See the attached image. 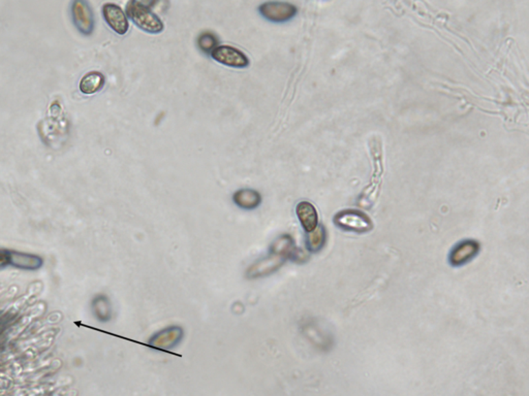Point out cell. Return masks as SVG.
<instances>
[{
    "instance_id": "cell-1",
    "label": "cell",
    "mask_w": 529,
    "mask_h": 396,
    "mask_svg": "<svg viewBox=\"0 0 529 396\" xmlns=\"http://www.w3.org/2000/svg\"><path fill=\"white\" fill-rule=\"evenodd\" d=\"M125 14L127 19L146 34H159L165 30L163 20L142 1H128L125 7Z\"/></svg>"
},
{
    "instance_id": "cell-2",
    "label": "cell",
    "mask_w": 529,
    "mask_h": 396,
    "mask_svg": "<svg viewBox=\"0 0 529 396\" xmlns=\"http://www.w3.org/2000/svg\"><path fill=\"white\" fill-rule=\"evenodd\" d=\"M336 226L352 233H368L373 229V223L364 213L357 210H344L334 217Z\"/></svg>"
},
{
    "instance_id": "cell-3",
    "label": "cell",
    "mask_w": 529,
    "mask_h": 396,
    "mask_svg": "<svg viewBox=\"0 0 529 396\" xmlns=\"http://www.w3.org/2000/svg\"><path fill=\"white\" fill-rule=\"evenodd\" d=\"M184 334L185 332L181 326H168V327L155 332L149 338L147 345L155 350L171 352L173 349L177 348L180 342L183 340Z\"/></svg>"
},
{
    "instance_id": "cell-4",
    "label": "cell",
    "mask_w": 529,
    "mask_h": 396,
    "mask_svg": "<svg viewBox=\"0 0 529 396\" xmlns=\"http://www.w3.org/2000/svg\"><path fill=\"white\" fill-rule=\"evenodd\" d=\"M260 15L271 23H286L291 21L298 13V8L284 1H267L258 9Z\"/></svg>"
},
{
    "instance_id": "cell-5",
    "label": "cell",
    "mask_w": 529,
    "mask_h": 396,
    "mask_svg": "<svg viewBox=\"0 0 529 396\" xmlns=\"http://www.w3.org/2000/svg\"><path fill=\"white\" fill-rule=\"evenodd\" d=\"M211 58L216 61L219 65L231 69H247L250 65V60L247 55L229 45H219L210 54Z\"/></svg>"
},
{
    "instance_id": "cell-6",
    "label": "cell",
    "mask_w": 529,
    "mask_h": 396,
    "mask_svg": "<svg viewBox=\"0 0 529 396\" xmlns=\"http://www.w3.org/2000/svg\"><path fill=\"white\" fill-rule=\"evenodd\" d=\"M286 260L280 256H268L256 260L247 268L245 272L246 279L248 280H256V279L264 278V277L271 276L280 270L286 264Z\"/></svg>"
},
{
    "instance_id": "cell-7",
    "label": "cell",
    "mask_w": 529,
    "mask_h": 396,
    "mask_svg": "<svg viewBox=\"0 0 529 396\" xmlns=\"http://www.w3.org/2000/svg\"><path fill=\"white\" fill-rule=\"evenodd\" d=\"M269 254L272 255L280 256L288 260H292L294 262L304 261L305 255L300 249L296 247L294 239L290 235H280L278 239L274 240L273 243L270 245Z\"/></svg>"
},
{
    "instance_id": "cell-8",
    "label": "cell",
    "mask_w": 529,
    "mask_h": 396,
    "mask_svg": "<svg viewBox=\"0 0 529 396\" xmlns=\"http://www.w3.org/2000/svg\"><path fill=\"white\" fill-rule=\"evenodd\" d=\"M102 16L109 27L118 36H125L129 30V22L126 14L116 3H104L102 7Z\"/></svg>"
},
{
    "instance_id": "cell-9",
    "label": "cell",
    "mask_w": 529,
    "mask_h": 396,
    "mask_svg": "<svg viewBox=\"0 0 529 396\" xmlns=\"http://www.w3.org/2000/svg\"><path fill=\"white\" fill-rule=\"evenodd\" d=\"M480 244L473 240H466L455 246L449 256L451 266H461L469 264L479 254Z\"/></svg>"
},
{
    "instance_id": "cell-10",
    "label": "cell",
    "mask_w": 529,
    "mask_h": 396,
    "mask_svg": "<svg viewBox=\"0 0 529 396\" xmlns=\"http://www.w3.org/2000/svg\"><path fill=\"white\" fill-rule=\"evenodd\" d=\"M73 19L80 32L90 36L94 30L93 14L85 1H75L73 5Z\"/></svg>"
},
{
    "instance_id": "cell-11",
    "label": "cell",
    "mask_w": 529,
    "mask_h": 396,
    "mask_svg": "<svg viewBox=\"0 0 529 396\" xmlns=\"http://www.w3.org/2000/svg\"><path fill=\"white\" fill-rule=\"evenodd\" d=\"M232 200L241 210L254 211L262 205V196L256 189L242 188L234 192Z\"/></svg>"
},
{
    "instance_id": "cell-12",
    "label": "cell",
    "mask_w": 529,
    "mask_h": 396,
    "mask_svg": "<svg viewBox=\"0 0 529 396\" xmlns=\"http://www.w3.org/2000/svg\"><path fill=\"white\" fill-rule=\"evenodd\" d=\"M296 215L306 233L315 231L319 225V214L311 202H299L296 207Z\"/></svg>"
},
{
    "instance_id": "cell-13",
    "label": "cell",
    "mask_w": 529,
    "mask_h": 396,
    "mask_svg": "<svg viewBox=\"0 0 529 396\" xmlns=\"http://www.w3.org/2000/svg\"><path fill=\"white\" fill-rule=\"evenodd\" d=\"M104 75L98 71H90V73H86L81 81H80V91L86 95H92V94L98 93V91L102 89L104 86Z\"/></svg>"
},
{
    "instance_id": "cell-14",
    "label": "cell",
    "mask_w": 529,
    "mask_h": 396,
    "mask_svg": "<svg viewBox=\"0 0 529 396\" xmlns=\"http://www.w3.org/2000/svg\"><path fill=\"white\" fill-rule=\"evenodd\" d=\"M92 310L98 321L106 323L112 319V303L106 295H96L92 301Z\"/></svg>"
},
{
    "instance_id": "cell-15",
    "label": "cell",
    "mask_w": 529,
    "mask_h": 396,
    "mask_svg": "<svg viewBox=\"0 0 529 396\" xmlns=\"http://www.w3.org/2000/svg\"><path fill=\"white\" fill-rule=\"evenodd\" d=\"M327 240V233H326L325 227L323 225H317L315 231L307 233L306 244L307 250L311 253H317L323 249Z\"/></svg>"
},
{
    "instance_id": "cell-16",
    "label": "cell",
    "mask_w": 529,
    "mask_h": 396,
    "mask_svg": "<svg viewBox=\"0 0 529 396\" xmlns=\"http://www.w3.org/2000/svg\"><path fill=\"white\" fill-rule=\"evenodd\" d=\"M198 48L205 54L210 55L219 46V38L214 32H204L196 38Z\"/></svg>"
}]
</instances>
